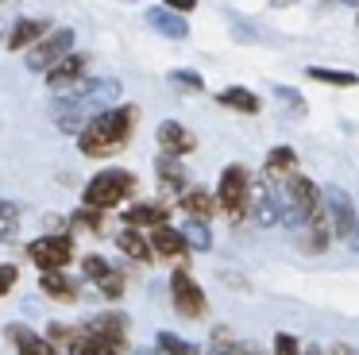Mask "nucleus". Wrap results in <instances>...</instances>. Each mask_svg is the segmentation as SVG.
Returning a JSON list of instances; mask_svg holds the SVG:
<instances>
[{
	"mask_svg": "<svg viewBox=\"0 0 359 355\" xmlns=\"http://www.w3.org/2000/svg\"><path fill=\"white\" fill-rule=\"evenodd\" d=\"M8 344L16 347V355H58V347L27 324H8Z\"/></svg>",
	"mask_w": 359,
	"mask_h": 355,
	"instance_id": "nucleus-18",
	"label": "nucleus"
},
{
	"mask_svg": "<svg viewBox=\"0 0 359 355\" xmlns=\"http://www.w3.org/2000/svg\"><path fill=\"white\" fill-rule=\"evenodd\" d=\"M182 208L189 213V220H209V216L217 213V197H212L209 189H201V185H189V189L182 193Z\"/></svg>",
	"mask_w": 359,
	"mask_h": 355,
	"instance_id": "nucleus-23",
	"label": "nucleus"
},
{
	"mask_svg": "<svg viewBox=\"0 0 359 355\" xmlns=\"http://www.w3.org/2000/svg\"><path fill=\"white\" fill-rule=\"evenodd\" d=\"M70 224H74V228H86L89 236H104V213H97V208L81 205L78 213L70 216Z\"/></svg>",
	"mask_w": 359,
	"mask_h": 355,
	"instance_id": "nucleus-30",
	"label": "nucleus"
},
{
	"mask_svg": "<svg viewBox=\"0 0 359 355\" xmlns=\"http://www.w3.org/2000/svg\"><path fill=\"white\" fill-rule=\"evenodd\" d=\"M170 81L178 85V89H189V93H201L205 89V77L197 74V69H174Z\"/></svg>",
	"mask_w": 359,
	"mask_h": 355,
	"instance_id": "nucleus-32",
	"label": "nucleus"
},
{
	"mask_svg": "<svg viewBox=\"0 0 359 355\" xmlns=\"http://www.w3.org/2000/svg\"><path fill=\"white\" fill-rule=\"evenodd\" d=\"M39 293H47L58 305H74L81 286H78V278H70L66 270H39Z\"/></svg>",
	"mask_w": 359,
	"mask_h": 355,
	"instance_id": "nucleus-14",
	"label": "nucleus"
},
{
	"mask_svg": "<svg viewBox=\"0 0 359 355\" xmlns=\"http://www.w3.org/2000/svg\"><path fill=\"white\" fill-rule=\"evenodd\" d=\"M178 232H182V239H186L189 251H209L212 247V232H209L205 220H186V228H178Z\"/></svg>",
	"mask_w": 359,
	"mask_h": 355,
	"instance_id": "nucleus-28",
	"label": "nucleus"
},
{
	"mask_svg": "<svg viewBox=\"0 0 359 355\" xmlns=\"http://www.w3.org/2000/svg\"><path fill=\"white\" fill-rule=\"evenodd\" d=\"M305 77H313V81H320V85H340V89H351V85H359V77L351 74V69H325V66H309V69H305Z\"/></svg>",
	"mask_w": 359,
	"mask_h": 355,
	"instance_id": "nucleus-27",
	"label": "nucleus"
},
{
	"mask_svg": "<svg viewBox=\"0 0 359 355\" xmlns=\"http://www.w3.org/2000/svg\"><path fill=\"white\" fill-rule=\"evenodd\" d=\"M81 274H86L89 282L104 293V297H112V301L124 297V286H128L124 282V270H116L104 255H86V259H81Z\"/></svg>",
	"mask_w": 359,
	"mask_h": 355,
	"instance_id": "nucleus-10",
	"label": "nucleus"
},
{
	"mask_svg": "<svg viewBox=\"0 0 359 355\" xmlns=\"http://www.w3.org/2000/svg\"><path fill=\"white\" fill-rule=\"evenodd\" d=\"M135 355H158V347H140Z\"/></svg>",
	"mask_w": 359,
	"mask_h": 355,
	"instance_id": "nucleus-39",
	"label": "nucleus"
},
{
	"mask_svg": "<svg viewBox=\"0 0 359 355\" xmlns=\"http://www.w3.org/2000/svg\"><path fill=\"white\" fill-rule=\"evenodd\" d=\"M143 20L151 23V27L158 31V35H166V39H186L189 35V23H186V15H178V12H170V8H147L143 12Z\"/></svg>",
	"mask_w": 359,
	"mask_h": 355,
	"instance_id": "nucleus-19",
	"label": "nucleus"
},
{
	"mask_svg": "<svg viewBox=\"0 0 359 355\" xmlns=\"http://www.w3.org/2000/svg\"><path fill=\"white\" fill-rule=\"evenodd\" d=\"M27 259L39 270H66L74 262V236L70 232H47L27 243Z\"/></svg>",
	"mask_w": 359,
	"mask_h": 355,
	"instance_id": "nucleus-5",
	"label": "nucleus"
},
{
	"mask_svg": "<svg viewBox=\"0 0 359 355\" xmlns=\"http://www.w3.org/2000/svg\"><path fill=\"white\" fill-rule=\"evenodd\" d=\"M78 46V35H74V27H55V31H47V35L39 39V43L27 51V69H50L55 62H62L66 54Z\"/></svg>",
	"mask_w": 359,
	"mask_h": 355,
	"instance_id": "nucleus-6",
	"label": "nucleus"
},
{
	"mask_svg": "<svg viewBox=\"0 0 359 355\" xmlns=\"http://www.w3.org/2000/svg\"><path fill=\"white\" fill-rule=\"evenodd\" d=\"M355 23H359V20H355Z\"/></svg>",
	"mask_w": 359,
	"mask_h": 355,
	"instance_id": "nucleus-44",
	"label": "nucleus"
},
{
	"mask_svg": "<svg viewBox=\"0 0 359 355\" xmlns=\"http://www.w3.org/2000/svg\"><path fill=\"white\" fill-rule=\"evenodd\" d=\"M155 139H158V147H163V154H170V159H182V154L197 151V135L178 120H163L155 131Z\"/></svg>",
	"mask_w": 359,
	"mask_h": 355,
	"instance_id": "nucleus-12",
	"label": "nucleus"
},
{
	"mask_svg": "<svg viewBox=\"0 0 359 355\" xmlns=\"http://www.w3.org/2000/svg\"><path fill=\"white\" fill-rule=\"evenodd\" d=\"M81 77H86V54H74V51L66 54L62 62H55V66L47 69V85L55 93H70Z\"/></svg>",
	"mask_w": 359,
	"mask_h": 355,
	"instance_id": "nucleus-15",
	"label": "nucleus"
},
{
	"mask_svg": "<svg viewBox=\"0 0 359 355\" xmlns=\"http://www.w3.org/2000/svg\"><path fill=\"white\" fill-rule=\"evenodd\" d=\"M302 228H305L302 247H305V251H313V255H317V251H325V247H328V239H332V228H328L325 208H317V213H313L309 220L302 224Z\"/></svg>",
	"mask_w": 359,
	"mask_h": 355,
	"instance_id": "nucleus-22",
	"label": "nucleus"
},
{
	"mask_svg": "<svg viewBox=\"0 0 359 355\" xmlns=\"http://www.w3.org/2000/svg\"><path fill=\"white\" fill-rule=\"evenodd\" d=\"M135 189H140V178H135L132 170H116V166L97 170V174L86 182V189H81V205L97 208V213H109V208L132 201Z\"/></svg>",
	"mask_w": 359,
	"mask_h": 355,
	"instance_id": "nucleus-2",
	"label": "nucleus"
},
{
	"mask_svg": "<svg viewBox=\"0 0 359 355\" xmlns=\"http://www.w3.org/2000/svg\"><path fill=\"white\" fill-rule=\"evenodd\" d=\"M243 355H263V351H259V347H251V344H248V351H243Z\"/></svg>",
	"mask_w": 359,
	"mask_h": 355,
	"instance_id": "nucleus-41",
	"label": "nucleus"
},
{
	"mask_svg": "<svg viewBox=\"0 0 359 355\" xmlns=\"http://www.w3.org/2000/svg\"><path fill=\"white\" fill-rule=\"evenodd\" d=\"M170 305L178 309V316H186V321H197V316H205V309H209L205 290L197 286V278L189 274L186 267H178L170 274Z\"/></svg>",
	"mask_w": 359,
	"mask_h": 355,
	"instance_id": "nucleus-7",
	"label": "nucleus"
},
{
	"mask_svg": "<svg viewBox=\"0 0 359 355\" xmlns=\"http://www.w3.org/2000/svg\"><path fill=\"white\" fill-rule=\"evenodd\" d=\"M163 8H170V12L186 15V12H194V8H197V0H163Z\"/></svg>",
	"mask_w": 359,
	"mask_h": 355,
	"instance_id": "nucleus-35",
	"label": "nucleus"
},
{
	"mask_svg": "<svg viewBox=\"0 0 359 355\" xmlns=\"http://www.w3.org/2000/svg\"><path fill=\"white\" fill-rule=\"evenodd\" d=\"M81 328H86L93 340H101V344L124 347L128 351V316L124 313H97V316H89Z\"/></svg>",
	"mask_w": 359,
	"mask_h": 355,
	"instance_id": "nucleus-11",
	"label": "nucleus"
},
{
	"mask_svg": "<svg viewBox=\"0 0 359 355\" xmlns=\"http://www.w3.org/2000/svg\"><path fill=\"white\" fill-rule=\"evenodd\" d=\"M274 355H302V347H297V340L290 332H278L274 336Z\"/></svg>",
	"mask_w": 359,
	"mask_h": 355,
	"instance_id": "nucleus-34",
	"label": "nucleus"
},
{
	"mask_svg": "<svg viewBox=\"0 0 359 355\" xmlns=\"http://www.w3.org/2000/svg\"><path fill=\"white\" fill-rule=\"evenodd\" d=\"M47 31H50V20H47V15H24V20L12 23L4 46H8V51H32V46L39 43Z\"/></svg>",
	"mask_w": 359,
	"mask_h": 355,
	"instance_id": "nucleus-13",
	"label": "nucleus"
},
{
	"mask_svg": "<svg viewBox=\"0 0 359 355\" xmlns=\"http://www.w3.org/2000/svg\"><path fill=\"white\" fill-rule=\"evenodd\" d=\"M328 355H359V351H355L351 344H344V340H340V344H332V351H328Z\"/></svg>",
	"mask_w": 359,
	"mask_h": 355,
	"instance_id": "nucleus-37",
	"label": "nucleus"
},
{
	"mask_svg": "<svg viewBox=\"0 0 359 355\" xmlns=\"http://www.w3.org/2000/svg\"><path fill=\"white\" fill-rule=\"evenodd\" d=\"M348 247H351V251H359V220H355V228H351V236H348Z\"/></svg>",
	"mask_w": 359,
	"mask_h": 355,
	"instance_id": "nucleus-38",
	"label": "nucleus"
},
{
	"mask_svg": "<svg viewBox=\"0 0 359 355\" xmlns=\"http://www.w3.org/2000/svg\"><path fill=\"white\" fill-rule=\"evenodd\" d=\"M217 100H220L224 108H232V112H243V116H259V112H263V100H259V93L243 89V85H228V89H220Z\"/></svg>",
	"mask_w": 359,
	"mask_h": 355,
	"instance_id": "nucleus-21",
	"label": "nucleus"
},
{
	"mask_svg": "<svg viewBox=\"0 0 359 355\" xmlns=\"http://www.w3.org/2000/svg\"><path fill=\"white\" fill-rule=\"evenodd\" d=\"M147 243H151V251H155V255H163V259H170V262H178V259L186 262V255H189L182 232L170 228V224H158V228H151V232H147Z\"/></svg>",
	"mask_w": 359,
	"mask_h": 355,
	"instance_id": "nucleus-17",
	"label": "nucleus"
},
{
	"mask_svg": "<svg viewBox=\"0 0 359 355\" xmlns=\"http://www.w3.org/2000/svg\"><path fill=\"white\" fill-rule=\"evenodd\" d=\"M263 170H266V178H271V182L297 174V151H294V147H274V151L266 154Z\"/></svg>",
	"mask_w": 359,
	"mask_h": 355,
	"instance_id": "nucleus-25",
	"label": "nucleus"
},
{
	"mask_svg": "<svg viewBox=\"0 0 359 355\" xmlns=\"http://www.w3.org/2000/svg\"><path fill=\"white\" fill-rule=\"evenodd\" d=\"M66 355H128V351H124V347H109V344H101V340H93L78 324V336L66 344Z\"/></svg>",
	"mask_w": 359,
	"mask_h": 355,
	"instance_id": "nucleus-26",
	"label": "nucleus"
},
{
	"mask_svg": "<svg viewBox=\"0 0 359 355\" xmlns=\"http://www.w3.org/2000/svg\"><path fill=\"white\" fill-rule=\"evenodd\" d=\"M205 355H220V351H212V347H209V351H205Z\"/></svg>",
	"mask_w": 359,
	"mask_h": 355,
	"instance_id": "nucleus-43",
	"label": "nucleus"
},
{
	"mask_svg": "<svg viewBox=\"0 0 359 355\" xmlns=\"http://www.w3.org/2000/svg\"><path fill=\"white\" fill-rule=\"evenodd\" d=\"M124 224L128 228H158L170 224V205L166 201H135L124 208Z\"/></svg>",
	"mask_w": 359,
	"mask_h": 355,
	"instance_id": "nucleus-16",
	"label": "nucleus"
},
{
	"mask_svg": "<svg viewBox=\"0 0 359 355\" xmlns=\"http://www.w3.org/2000/svg\"><path fill=\"white\" fill-rule=\"evenodd\" d=\"M302 355H325V351H320V347H305Z\"/></svg>",
	"mask_w": 359,
	"mask_h": 355,
	"instance_id": "nucleus-40",
	"label": "nucleus"
},
{
	"mask_svg": "<svg viewBox=\"0 0 359 355\" xmlns=\"http://www.w3.org/2000/svg\"><path fill=\"white\" fill-rule=\"evenodd\" d=\"M20 228V205L16 201H0V239H12Z\"/></svg>",
	"mask_w": 359,
	"mask_h": 355,
	"instance_id": "nucleus-31",
	"label": "nucleus"
},
{
	"mask_svg": "<svg viewBox=\"0 0 359 355\" xmlns=\"http://www.w3.org/2000/svg\"><path fill=\"white\" fill-rule=\"evenodd\" d=\"M20 282V267L16 262H0V297L4 293H12V286Z\"/></svg>",
	"mask_w": 359,
	"mask_h": 355,
	"instance_id": "nucleus-33",
	"label": "nucleus"
},
{
	"mask_svg": "<svg viewBox=\"0 0 359 355\" xmlns=\"http://www.w3.org/2000/svg\"><path fill=\"white\" fill-rule=\"evenodd\" d=\"M340 4H351V8H359V0H340Z\"/></svg>",
	"mask_w": 359,
	"mask_h": 355,
	"instance_id": "nucleus-42",
	"label": "nucleus"
},
{
	"mask_svg": "<svg viewBox=\"0 0 359 355\" xmlns=\"http://www.w3.org/2000/svg\"><path fill=\"white\" fill-rule=\"evenodd\" d=\"M155 178H158V185H163L166 193H186V189H189V174H186V166H182L178 159H170V154H158V162H155Z\"/></svg>",
	"mask_w": 359,
	"mask_h": 355,
	"instance_id": "nucleus-20",
	"label": "nucleus"
},
{
	"mask_svg": "<svg viewBox=\"0 0 359 355\" xmlns=\"http://www.w3.org/2000/svg\"><path fill=\"white\" fill-rule=\"evenodd\" d=\"M278 205H282V224L286 228H302L320 208V185L309 182L305 174H290L286 185L278 189Z\"/></svg>",
	"mask_w": 359,
	"mask_h": 355,
	"instance_id": "nucleus-3",
	"label": "nucleus"
},
{
	"mask_svg": "<svg viewBox=\"0 0 359 355\" xmlns=\"http://www.w3.org/2000/svg\"><path fill=\"white\" fill-rule=\"evenodd\" d=\"M248 189H251V174L248 166H240V162H232V166H224V174H220V185H217V208L228 216L232 224H240L243 216H248Z\"/></svg>",
	"mask_w": 359,
	"mask_h": 355,
	"instance_id": "nucleus-4",
	"label": "nucleus"
},
{
	"mask_svg": "<svg viewBox=\"0 0 359 355\" xmlns=\"http://www.w3.org/2000/svg\"><path fill=\"white\" fill-rule=\"evenodd\" d=\"M274 93H278V97L286 100V105H294V108H305V105H302V97H297L294 89H282V85H278V89H274Z\"/></svg>",
	"mask_w": 359,
	"mask_h": 355,
	"instance_id": "nucleus-36",
	"label": "nucleus"
},
{
	"mask_svg": "<svg viewBox=\"0 0 359 355\" xmlns=\"http://www.w3.org/2000/svg\"><path fill=\"white\" fill-rule=\"evenodd\" d=\"M135 123H140V108L135 105H112L101 108L86 128L78 131V151L86 159H109V154H120L132 139Z\"/></svg>",
	"mask_w": 359,
	"mask_h": 355,
	"instance_id": "nucleus-1",
	"label": "nucleus"
},
{
	"mask_svg": "<svg viewBox=\"0 0 359 355\" xmlns=\"http://www.w3.org/2000/svg\"><path fill=\"white\" fill-rule=\"evenodd\" d=\"M155 347H158V355H201V351H197V344L174 336V332H158Z\"/></svg>",
	"mask_w": 359,
	"mask_h": 355,
	"instance_id": "nucleus-29",
	"label": "nucleus"
},
{
	"mask_svg": "<svg viewBox=\"0 0 359 355\" xmlns=\"http://www.w3.org/2000/svg\"><path fill=\"white\" fill-rule=\"evenodd\" d=\"M320 208H325L328 216V228H332V239H348L351 228H355V205H351V197L340 189V185H328V189H320Z\"/></svg>",
	"mask_w": 359,
	"mask_h": 355,
	"instance_id": "nucleus-8",
	"label": "nucleus"
},
{
	"mask_svg": "<svg viewBox=\"0 0 359 355\" xmlns=\"http://www.w3.org/2000/svg\"><path fill=\"white\" fill-rule=\"evenodd\" d=\"M248 213L255 216L259 228H274V224H282L278 185H274L266 174L259 178V182H251V189H248Z\"/></svg>",
	"mask_w": 359,
	"mask_h": 355,
	"instance_id": "nucleus-9",
	"label": "nucleus"
},
{
	"mask_svg": "<svg viewBox=\"0 0 359 355\" xmlns=\"http://www.w3.org/2000/svg\"><path fill=\"white\" fill-rule=\"evenodd\" d=\"M116 247H120V251H124L132 262H151V259H155V251H151L147 236H143V232H135V228L116 232Z\"/></svg>",
	"mask_w": 359,
	"mask_h": 355,
	"instance_id": "nucleus-24",
	"label": "nucleus"
}]
</instances>
